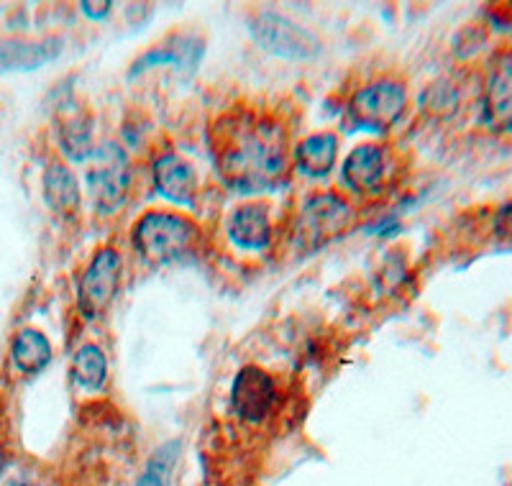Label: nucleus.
<instances>
[{"label":"nucleus","mask_w":512,"mask_h":486,"mask_svg":"<svg viewBox=\"0 0 512 486\" xmlns=\"http://www.w3.org/2000/svg\"><path fill=\"white\" fill-rule=\"evenodd\" d=\"M210 149L218 177L236 195L277 190L292 167L285 123L262 110H233L216 118Z\"/></svg>","instance_id":"nucleus-1"},{"label":"nucleus","mask_w":512,"mask_h":486,"mask_svg":"<svg viewBox=\"0 0 512 486\" xmlns=\"http://www.w3.org/2000/svg\"><path fill=\"white\" fill-rule=\"evenodd\" d=\"M200 236V226L187 215L149 210L131 228V246L149 267H167L198 249Z\"/></svg>","instance_id":"nucleus-2"},{"label":"nucleus","mask_w":512,"mask_h":486,"mask_svg":"<svg viewBox=\"0 0 512 486\" xmlns=\"http://www.w3.org/2000/svg\"><path fill=\"white\" fill-rule=\"evenodd\" d=\"M354 223V208L338 192L310 195L290 223V241L300 254L323 249L326 243L344 236Z\"/></svg>","instance_id":"nucleus-3"},{"label":"nucleus","mask_w":512,"mask_h":486,"mask_svg":"<svg viewBox=\"0 0 512 486\" xmlns=\"http://www.w3.org/2000/svg\"><path fill=\"white\" fill-rule=\"evenodd\" d=\"M405 108H408L405 82L397 77H377V80L364 82L351 95L346 105V118L354 131L387 136L405 116Z\"/></svg>","instance_id":"nucleus-4"},{"label":"nucleus","mask_w":512,"mask_h":486,"mask_svg":"<svg viewBox=\"0 0 512 486\" xmlns=\"http://www.w3.org/2000/svg\"><path fill=\"white\" fill-rule=\"evenodd\" d=\"M249 31L254 41L272 57L290 62H308L323 52V41L308 26L274 11H259L251 16Z\"/></svg>","instance_id":"nucleus-5"},{"label":"nucleus","mask_w":512,"mask_h":486,"mask_svg":"<svg viewBox=\"0 0 512 486\" xmlns=\"http://www.w3.org/2000/svg\"><path fill=\"white\" fill-rule=\"evenodd\" d=\"M123 256L116 246H100L77 279V310L85 320H98L113 305L121 287Z\"/></svg>","instance_id":"nucleus-6"},{"label":"nucleus","mask_w":512,"mask_h":486,"mask_svg":"<svg viewBox=\"0 0 512 486\" xmlns=\"http://www.w3.org/2000/svg\"><path fill=\"white\" fill-rule=\"evenodd\" d=\"M95 164L88 172V187L93 195V205L98 213L108 215L123 208L131 190V164L121 146L105 144L93 154Z\"/></svg>","instance_id":"nucleus-7"},{"label":"nucleus","mask_w":512,"mask_h":486,"mask_svg":"<svg viewBox=\"0 0 512 486\" xmlns=\"http://www.w3.org/2000/svg\"><path fill=\"white\" fill-rule=\"evenodd\" d=\"M280 402V389L272 374L259 366H244L231 384L233 415L249 425L267 423Z\"/></svg>","instance_id":"nucleus-8"},{"label":"nucleus","mask_w":512,"mask_h":486,"mask_svg":"<svg viewBox=\"0 0 512 486\" xmlns=\"http://www.w3.org/2000/svg\"><path fill=\"white\" fill-rule=\"evenodd\" d=\"M392 172V154L390 146L379 144V141H367V144L356 146L349 157L344 159L341 167V180L354 195L369 197L384 190L390 182Z\"/></svg>","instance_id":"nucleus-9"},{"label":"nucleus","mask_w":512,"mask_h":486,"mask_svg":"<svg viewBox=\"0 0 512 486\" xmlns=\"http://www.w3.org/2000/svg\"><path fill=\"white\" fill-rule=\"evenodd\" d=\"M226 238L246 254H264L274 243V220L264 200H246L226 218Z\"/></svg>","instance_id":"nucleus-10"},{"label":"nucleus","mask_w":512,"mask_h":486,"mask_svg":"<svg viewBox=\"0 0 512 486\" xmlns=\"http://www.w3.org/2000/svg\"><path fill=\"white\" fill-rule=\"evenodd\" d=\"M152 182L157 195H162L169 203L192 208L198 203L200 192V174L195 164L187 162L177 151H164L154 157L152 164Z\"/></svg>","instance_id":"nucleus-11"},{"label":"nucleus","mask_w":512,"mask_h":486,"mask_svg":"<svg viewBox=\"0 0 512 486\" xmlns=\"http://www.w3.org/2000/svg\"><path fill=\"white\" fill-rule=\"evenodd\" d=\"M64 41L59 36L47 39H24V36H8L0 39V75L11 72H34L59 59Z\"/></svg>","instance_id":"nucleus-12"},{"label":"nucleus","mask_w":512,"mask_h":486,"mask_svg":"<svg viewBox=\"0 0 512 486\" xmlns=\"http://www.w3.org/2000/svg\"><path fill=\"white\" fill-rule=\"evenodd\" d=\"M482 116L497 134L512 131V54L497 59L489 70L484 82Z\"/></svg>","instance_id":"nucleus-13"},{"label":"nucleus","mask_w":512,"mask_h":486,"mask_svg":"<svg viewBox=\"0 0 512 486\" xmlns=\"http://www.w3.org/2000/svg\"><path fill=\"white\" fill-rule=\"evenodd\" d=\"M338 159V136L333 131H320L308 136L290 151L292 169L308 180H326Z\"/></svg>","instance_id":"nucleus-14"},{"label":"nucleus","mask_w":512,"mask_h":486,"mask_svg":"<svg viewBox=\"0 0 512 486\" xmlns=\"http://www.w3.org/2000/svg\"><path fill=\"white\" fill-rule=\"evenodd\" d=\"M59 149L64 151V157L72 162H82L95 154L93 141V116L90 110L77 108L75 103L59 110V126H57Z\"/></svg>","instance_id":"nucleus-15"},{"label":"nucleus","mask_w":512,"mask_h":486,"mask_svg":"<svg viewBox=\"0 0 512 486\" xmlns=\"http://www.w3.org/2000/svg\"><path fill=\"white\" fill-rule=\"evenodd\" d=\"M41 192H44V203L49 205L52 213H57L64 220H75L80 210V187H77L75 174L64 162L54 159L44 169V180H41Z\"/></svg>","instance_id":"nucleus-16"},{"label":"nucleus","mask_w":512,"mask_h":486,"mask_svg":"<svg viewBox=\"0 0 512 486\" xmlns=\"http://www.w3.org/2000/svg\"><path fill=\"white\" fill-rule=\"evenodd\" d=\"M54 356L52 341L47 338V333H41L39 328H21L13 336L11 341V364L16 366L21 374L26 377H34L39 371H44L49 366Z\"/></svg>","instance_id":"nucleus-17"},{"label":"nucleus","mask_w":512,"mask_h":486,"mask_svg":"<svg viewBox=\"0 0 512 486\" xmlns=\"http://www.w3.org/2000/svg\"><path fill=\"white\" fill-rule=\"evenodd\" d=\"M198 59H200L198 39L175 36V39L164 41L162 47H154L149 49V52L141 54V57L131 64V75L136 77L144 70H152V67H180V70H192Z\"/></svg>","instance_id":"nucleus-18"},{"label":"nucleus","mask_w":512,"mask_h":486,"mask_svg":"<svg viewBox=\"0 0 512 486\" xmlns=\"http://www.w3.org/2000/svg\"><path fill=\"white\" fill-rule=\"evenodd\" d=\"M72 382L80 389L98 392L108 382V359H105L103 348L95 343H85L77 348L75 359H72Z\"/></svg>","instance_id":"nucleus-19"},{"label":"nucleus","mask_w":512,"mask_h":486,"mask_svg":"<svg viewBox=\"0 0 512 486\" xmlns=\"http://www.w3.org/2000/svg\"><path fill=\"white\" fill-rule=\"evenodd\" d=\"M175 453L177 443H169L162 451H157V456L152 458L149 469L144 471V476H141L136 486H167V476L169 469H172V461H175Z\"/></svg>","instance_id":"nucleus-20"},{"label":"nucleus","mask_w":512,"mask_h":486,"mask_svg":"<svg viewBox=\"0 0 512 486\" xmlns=\"http://www.w3.org/2000/svg\"><path fill=\"white\" fill-rule=\"evenodd\" d=\"M80 8L88 18H105L108 11H113V3H80Z\"/></svg>","instance_id":"nucleus-21"},{"label":"nucleus","mask_w":512,"mask_h":486,"mask_svg":"<svg viewBox=\"0 0 512 486\" xmlns=\"http://www.w3.org/2000/svg\"><path fill=\"white\" fill-rule=\"evenodd\" d=\"M6 469H8V453L6 448H3V443H0V476L6 474Z\"/></svg>","instance_id":"nucleus-22"},{"label":"nucleus","mask_w":512,"mask_h":486,"mask_svg":"<svg viewBox=\"0 0 512 486\" xmlns=\"http://www.w3.org/2000/svg\"><path fill=\"white\" fill-rule=\"evenodd\" d=\"M3 486H36V484H34V481H29V479H8Z\"/></svg>","instance_id":"nucleus-23"}]
</instances>
